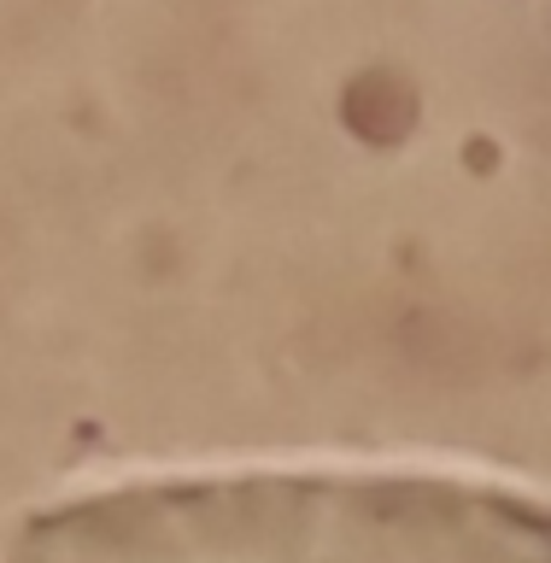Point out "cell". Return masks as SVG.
I'll use <instances>...</instances> for the list:
<instances>
[{"label":"cell","mask_w":551,"mask_h":563,"mask_svg":"<svg viewBox=\"0 0 551 563\" xmlns=\"http://www.w3.org/2000/svg\"><path fill=\"white\" fill-rule=\"evenodd\" d=\"M7 563H551V499L429 470L188 475L35 510Z\"/></svg>","instance_id":"6da1fadb"}]
</instances>
